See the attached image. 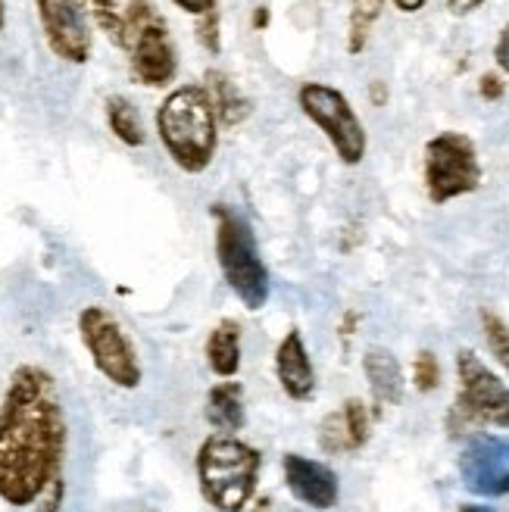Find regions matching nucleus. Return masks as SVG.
<instances>
[{"label": "nucleus", "instance_id": "nucleus-1", "mask_svg": "<svg viewBox=\"0 0 509 512\" xmlns=\"http://www.w3.org/2000/svg\"><path fill=\"white\" fill-rule=\"evenodd\" d=\"M66 416L57 381L47 369L25 363L10 375L0 403V500L32 506L47 484L63 475Z\"/></svg>", "mask_w": 509, "mask_h": 512}, {"label": "nucleus", "instance_id": "nucleus-2", "mask_svg": "<svg viewBox=\"0 0 509 512\" xmlns=\"http://www.w3.org/2000/svg\"><path fill=\"white\" fill-rule=\"evenodd\" d=\"M157 135L169 160L188 172H207L219 150V119L203 85H178L157 107Z\"/></svg>", "mask_w": 509, "mask_h": 512}, {"label": "nucleus", "instance_id": "nucleus-3", "mask_svg": "<svg viewBox=\"0 0 509 512\" xmlns=\"http://www.w3.org/2000/svg\"><path fill=\"white\" fill-rule=\"evenodd\" d=\"M263 456L232 434H213L197 450L200 494L216 512H244L257 494Z\"/></svg>", "mask_w": 509, "mask_h": 512}, {"label": "nucleus", "instance_id": "nucleus-4", "mask_svg": "<svg viewBox=\"0 0 509 512\" xmlns=\"http://www.w3.org/2000/svg\"><path fill=\"white\" fill-rule=\"evenodd\" d=\"M210 216L216 222V263L222 278L250 313L263 310L269 300V269L250 222L228 203H213Z\"/></svg>", "mask_w": 509, "mask_h": 512}, {"label": "nucleus", "instance_id": "nucleus-5", "mask_svg": "<svg viewBox=\"0 0 509 512\" xmlns=\"http://www.w3.org/2000/svg\"><path fill=\"white\" fill-rule=\"evenodd\" d=\"M125 29H129V66L135 82L144 88H169L178 75V50L169 35V22L154 0H129L125 4Z\"/></svg>", "mask_w": 509, "mask_h": 512}, {"label": "nucleus", "instance_id": "nucleus-6", "mask_svg": "<svg viewBox=\"0 0 509 512\" xmlns=\"http://www.w3.org/2000/svg\"><path fill=\"white\" fill-rule=\"evenodd\" d=\"M79 338L91 356L94 369L104 375L113 388L135 391L144 372L138 360V347L129 338L125 325L107 310V306L91 303L79 313Z\"/></svg>", "mask_w": 509, "mask_h": 512}, {"label": "nucleus", "instance_id": "nucleus-7", "mask_svg": "<svg viewBox=\"0 0 509 512\" xmlns=\"http://www.w3.org/2000/svg\"><path fill=\"white\" fill-rule=\"evenodd\" d=\"M456 378H460V394L447 422L453 434L478 431L481 425L509 428V388L472 350L456 353Z\"/></svg>", "mask_w": 509, "mask_h": 512}, {"label": "nucleus", "instance_id": "nucleus-8", "mask_svg": "<svg viewBox=\"0 0 509 512\" xmlns=\"http://www.w3.org/2000/svg\"><path fill=\"white\" fill-rule=\"evenodd\" d=\"M297 107L328 138L335 157L344 166H360L366 160V150H369L366 125L350 107L344 91L325 85V82H307L297 91Z\"/></svg>", "mask_w": 509, "mask_h": 512}, {"label": "nucleus", "instance_id": "nucleus-9", "mask_svg": "<svg viewBox=\"0 0 509 512\" xmlns=\"http://www.w3.org/2000/svg\"><path fill=\"white\" fill-rule=\"evenodd\" d=\"M481 188L478 147L463 132H441L425 144V191L428 200L444 203Z\"/></svg>", "mask_w": 509, "mask_h": 512}, {"label": "nucleus", "instance_id": "nucleus-10", "mask_svg": "<svg viewBox=\"0 0 509 512\" xmlns=\"http://www.w3.org/2000/svg\"><path fill=\"white\" fill-rule=\"evenodd\" d=\"M35 10L50 54L69 66H85L94 50L91 0H35Z\"/></svg>", "mask_w": 509, "mask_h": 512}, {"label": "nucleus", "instance_id": "nucleus-11", "mask_svg": "<svg viewBox=\"0 0 509 512\" xmlns=\"http://www.w3.org/2000/svg\"><path fill=\"white\" fill-rule=\"evenodd\" d=\"M463 484L478 497L509 494V438L475 434L460 456Z\"/></svg>", "mask_w": 509, "mask_h": 512}, {"label": "nucleus", "instance_id": "nucleus-12", "mask_svg": "<svg viewBox=\"0 0 509 512\" xmlns=\"http://www.w3.org/2000/svg\"><path fill=\"white\" fill-rule=\"evenodd\" d=\"M282 472H285V484L288 491L313 509H332L341 497L338 488V475L328 469L325 463H316V459L303 456V453H285L282 459Z\"/></svg>", "mask_w": 509, "mask_h": 512}, {"label": "nucleus", "instance_id": "nucleus-13", "mask_svg": "<svg viewBox=\"0 0 509 512\" xmlns=\"http://www.w3.org/2000/svg\"><path fill=\"white\" fill-rule=\"evenodd\" d=\"M275 375H278V384H282V391L297 400V403H307L313 400L316 394V369H313V360H310V350H307V341L297 328H291L288 335L282 338L275 350Z\"/></svg>", "mask_w": 509, "mask_h": 512}, {"label": "nucleus", "instance_id": "nucleus-14", "mask_svg": "<svg viewBox=\"0 0 509 512\" xmlns=\"http://www.w3.org/2000/svg\"><path fill=\"white\" fill-rule=\"evenodd\" d=\"M203 88H207L213 110L219 119V128H235L250 119L253 113V100L235 85V79L222 69H207L203 72Z\"/></svg>", "mask_w": 509, "mask_h": 512}, {"label": "nucleus", "instance_id": "nucleus-15", "mask_svg": "<svg viewBox=\"0 0 509 512\" xmlns=\"http://www.w3.org/2000/svg\"><path fill=\"white\" fill-rule=\"evenodd\" d=\"M363 372L372 388V397L385 406H397L403 400V369L397 356L385 347H369L363 356Z\"/></svg>", "mask_w": 509, "mask_h": 512}, {"label": "nucleus", "instance_id": "nucleus-16", "mask_svg": "<svg viewBox=\"0 0 509 512\" xmlns=\"http://www.w3.org/2000/svg\"><path fill=\"white\" fill-rule=\"evenodd\" d=\"M203 416L216 431L235 434L244 428L247 413H244V388L241 381H219L207 394V406H203Z\"/></svg>", "mask_w": 509, "mask_h": 512}, {"label": "nucleus", "instance_id": "nucleus-17", "mask_svg": "<svg viewBox=\"0 0 509 512\" xmlns=\"http://www.w3.org/2000/svg\"><path fill=\"white\" fill-rule=\"evenodd\" d=\"M207 366L219 378H235L241 369V328L235 319H222L207 335Z\"/></svg>", "mask_w": 509, "mask_h": 512}, {"label": "nucleus", "instance_id": "nucleus-18", "mask_svg": "<svg viewBox=\"0 0 509 512\" xmlns=\"http://www.w3.org/2000/svg\"><path fill=\"white\" fill-rule=\"evenodd\" d=\"M104 113H107V125H110V132L116 135V141H122L125 147H144L147 132H144L138 107L132 104L129 97L110 94L107 104H104Z\"/></svg>", "mask_w": 509, "mask_h": 512}, {"label": "nucleus", "instance_id": "nucleus-19", "mask_svg": "<svg viewBox=\"0 0 509 512\" xmlns=\"http://www.w3.org/2000/svg\"><path fill=\"white\" fill-rule=\"evenodd\" d=\"M381 13H385V0H350V19H347V54L350 57H360L366 50Z\"/></svg>", "mask_w": 509, "mask_h": 512}, {"label": "nucleus", "instance_id": "nucleus-20", "mask_svg": "<svg viewBox=\"0 0 509 512\" xmlns=\"http://www.w3.org/2000/svg\"><path fill=\"white\" fill-rule=\"evenodd\" d=\"M91 22L97 32H104L113 47L129 50V29H125V7L119 0H91Z\"/></svg>", "mask_w": 509, "mask_h": 512}, {"label": "nucleus", "instance_id": "nucleus-21", "mask_svg": "<svg viewBox=\"0 0 509 512\" xmlns=\"http://www.w3.org/2000/svg\"><path fill=\"white\" fill-rule=\"evenodd\" d=\"M341 416H344V425H347V434H350V444H353V453L363 450L372 438V413L366 409L363 400L350 397L344 406H341Z\"/></svg>", "mask_w": 509, "mask_h": 512}, {"label": "nucleus", "instance_id": "nucleus-22", "mask_svg": "<svg viewBox=\"0 0 509 512\" xmlns=\"http://www.w3.org/2000/svg\"><path fill=\"white\" fill-rule=\"evenodd\" d=\"M319 444H322L325 453H332V456L353 453V444H350V434H347L341 409H335V413H328L322 419V425H319Z\"/></svg>", "mask_w": 509, "mask_h": 512}, {"label": "nucleus", "instance_id": "nucleus-23", "mask_svg": "<svg viewBox=\"0 0 509 512\" xmlns=\"http://www.w3.org/2000/svg\"><path fill=\"white\" fill-rule=\"evenodd\" d=\"M481 328H485V338L491 353L497 356V363L509 372V328L500 316H494L491 310L481 313Z\"/></svg>", "mask_w": 509, "mask_h": 512}, {"label": "nucleus", "instance_id": "nucleus-24", "mask_svg": "<svg viewBox=\"0 0 509 512\" xmlns=\"http://www.w3.org/2000/svg\"><path fill=\"white\" fill-rule=\"evenodd\" d=\"M413 381H416V388H419L422 394L435 391L438 384H441V363H438V356L431 353V350H419V353H416Z\"/></svg>", "mask_w": 509, "mask_h": 512}, {"label": "nucleus", "instance_id": "nucleus-25", "mask_svg": "<svg viewBox=\"0 0 509 512\" xmlns=\"http://www.w3.org/2000/svg\"><path fill=\"white\" fill-rule=\"evenodd\" d=\"M194 32H197V41H200L203 50H207V54H213V57L222 54V19H219V10L200 16Z\"/></svg>", "mask_w": 509, "mask_h": 512}, {"label": "nucleus", "instance_id": "nucleus-26", "mask_svg": "<svg viewBox=\"0 0 509 512\" xmlns=\"http://www.w3.org/2000/svg\"><path fill=\"white\" fill-rule=\"evenodd\" d=\"M63 497H66V481H63V475H60V478L50 481V484H47V491L38 497V509H35V512H60Z\"/></svg>", "mask_w": 509, "mask_h": 512}, {"label": "nucleus", "instance_id": "nucleus-27", "mask_svg": "<svg viewBox=\"0 0 509 512\" xmlns=\"http://www.w3.org/2000/svg\"><path fill=\"white\" fill-rule=\"evenodd\" d=\"M503 91H506V85H503L500 75H494V72H485V75H481L478 94L485 97V100H500V97H503Z\"/></svg>", "mask_w": 509, "mask_h": 512}, {"label": "nucleus", "instance_id": "nucleus-28", "mask_svg": "<svg viewBox=\"0 0 509 512\" xmlns=\"http://www.w3.org/2000/svg\"><path fill=\"white\" fill-rule=\"evenodd\" d=\"M172 4L182 10V13H191V16H207L213 10H219V0H172Z\"/></svg>", "mask_w": 509, "mask_h": 512}, {"label": "nucleus", "instance_id": "nucleus-29", "mask_svg": "<svg viewBox=\"0 0 509 512\" xmlns=\"http://www.w3.org/2000/svg\"><path fill=\"white\" fill-rule=\"evenodd\" d=\"M494 60L497 66L503 69V75H509V22L500 29L497 35V44H494Z\"/></svg>", "mask_w": 509, "mask_h": 512}, {"label": "nucleus", "instance_id": "nucleus-30", "mask_svg": "<svg viewBox=\"0 0 509 512\" xmlns=\"http://www.w3.org/2000/svg\"><path fill=\"white\" fill-rule=\"evenodd\" d=\"M488 0H447V10H450V16H472V13H478L481 7H485Z\"/></svg>", "mask_w": 509, "mask_h": 512}, {"label": "nucleus", "instance_id": "nucleus-31", "mask_svg": "<svg viewBox=\"0 0 509 512\" xmlns=\"http://www.w3.org/2000/svg\"><path fill=\"white\" fill-rule=\"evenodd\" d=\"M391 4H394L400 13H419V10H425L428 0H391Z\"/></svg>", "mask_w": 509, "mask_h": 512}, {"label": "nucleus", "instance_id": "nucleus-32", "mask_svg": "<svg viewBox=\"0 0 509 512\" xmlns=\"http://www.w3.org/2000/svg\"><path fill=\"white\" fill-rule=\"evenodd\" d=\"M266 25H269V10L266 7H257V10H253V29L263 32Z\"/></svg>", "mask_w": 509, "mask_h": 512}, {"label": "nucleus", "instance_id": "nucleus-33", "mask_svg": "<svg viewBox=\"0 0 509 512\" xmlns=\"http://www.w3.org/2000/svg\"><path fill=\"white\" fill-rule=\"evenodd\" d=\"M372 100H375V107L385 104V85H381V82H375V85H372Z\"/></svg>", "mask_w": 509, "mask_h": 512}, {"label": "nucleus", "instance_id": "nucleus-34", "mask_svg": "<svg viewBox=\"0 0 509 512\" xmlns=\"http://www.w3.org/2000/svg\"><path fill=\"white\" fill-rule=\"evenodd\" d=\"M460 512H494V509H488V506H463Z\"/></svg>", "mask_w": 509, "mask_h": 512}, {"label": "nucleus", "instance_id": "nucleus-35", "mask_svg": "<svg viewBox=\"0 0 509 512\" xmlns=\"http://www.w3.org/2000/svg\"><path fill=\"white\" fill-rule=\"evenodd\" d=\"M4 25H7V10H4V0H0V32H4Z\"/></svg>", "mask_w": 509, "mask_h": 512}, {"label": "nucleus", "instance_id": "nucleus-36", "mask_svg": "<svg viewBox=\"0 0 509 512\" xmlns=\"http://www.w3.org/2000/svg\"><path fill=\"white\" fill-rule=\"evenodd\" d=\"M253 512H272V509H269V500H260V503H257V509H253Z\"/></svg>", "mask_w": 509, "mask_h": 512}]
</instances>
